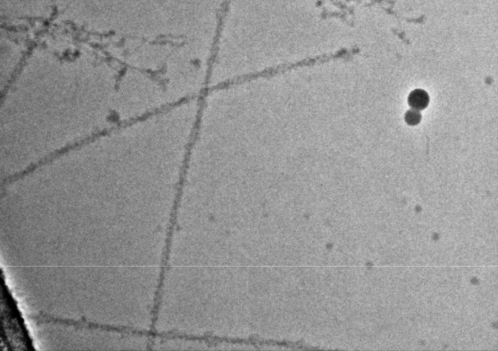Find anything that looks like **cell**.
<instances>
[{
	"label": "cell",
	"instance_id": "cell-2",
	"mask_svg": "<svg viewBox=\"0 0 498 351\" xmlns=\"http://www.w3.org/2000/svg\"><path fill=\"white\" fill-rule=\"evenodd\" d=\"M421 114L418 110L410 109L406 112L404 116L405 121L408 125L416 126L421 122Z\"/></svg>",
	"mask_w": 498,
	"mask_h": 351
},
{
	"label": "cell",
	"instance_id": "cell-1",
	"mask_svg": "<svg viewBox=\"0 0 498 351\" xmlns=\"http://www.w3.org/2000/svg\"><path fill=\"white\" fill-rule=\"evenodd\" d=\"M429 102V96L428 93L423 89H415L410 93L408 97V103L410 107L418 112L426 109Z\"/></svg>",
	"mask_w": 498,
	"mask_h": 351
}]
</instances>
